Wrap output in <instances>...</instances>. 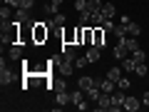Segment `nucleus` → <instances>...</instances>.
Wrapping results in <instances>:
<instances>
[{
    "mask_svg": "<svg viewBox=\"0 0 149 112\" xmlns=\"http://www.w3.org/2000/svg\"><path fill=\"white\" fill-rule=\"evenodd\" d=\"M80 25H90V10L80 13Z\"/></svg>",
    "mask_w": 149,
    "mask_h": 112,
    "instance_id": "34",
    "label": "nucleus"
},
{
    "mask_svg": "<svg viewBox=\"0 0 149 112\" xmlns=\"http://www.w3.org/2000/svg\"><path fill=\"white\" fill-rule=\"evenodd\" d=\"M32 5H35V0H20V8L25 10H32Z\"/></svg>",
    "mask_w": 149,
    "mask_h": 112,
    "instance_id": "35",
    "label": "nucleus"
},
{
    "mask_svg": "<svg viewBox=\"0 0 149 112\" xmlns=\"http://www.w3.org/2000/svg\"><path fill=\"white\" fill-rule=\"evenodd\" d=\"M117 87H119V90H124V92H127L129 87H132V82H129L127 77H124V75H122V77H119V80H117Z\"/></svg>",
    "mask_w": 149,
    "mask_h": 112,
    "instance_id": "28",
    "label": "nucleus"
},
{
    "mask_svg": "<svg viewBox=\"0 0 149 112\" xmlns=\"http://www.w3.org/2000/svg\"><path fill=\"white\" fill-rule=\"evenodd\" d=\"M112 105H114V102H112V92H102L100 100H97V110H102V112L107 110V112H109Z\"/></svg>",
    "mask_w": 149,
    "mask_h": 112,
    "instance_id": "5",
    "label": "nucleus"
},
{
    "mask_svg": "<svg viewBox=\"0 0 149 112\" xmlns=\"http://www.w3.org/2000/svg\"><path fill=\"white\" fill-rule=\"evenodd\" d=\"M85 65H90V60H87V55H80V57L74 60V67H85Z\"/></svg>",
    "mask_w": 149,
    "mask_h": 112,
    "instance_id": "33",
    "label": "nucleus"
},
{
    "mask_svg": "<svg viewBox=\"0 0 149 112\" xmlns=\"http://www.w3.org/2000/svg\"><path fill=\"white\" fill-rule=\"evenodd\" d=\"M114 35H117L119 40H122V37H127V25H122V22H119V25L114 27Z\"/></svg>",
    "mask_w": 149,
    "mask_h": 112,
    "instance_id": "29",
    "label": "nucleus"
},
{
    "mask_svg": "<svg viewBox=\"0 0 149 112\" xmlns=\"http://www.w3.org/2000/svg\"><path fill=\"white\" fill-rule=\"evenodd\" d=\"M100 95H102V87L100 85H92L90 90H87V100H90V102H97V100H100Z\"/></svg>",
    "mask_w": 149,
    "mask_h": 112,
    "instance_id": "20",
    "label": "nucleus"
},
{
    "mask_svg": "<svg viewBox=\"0 0 149 112\" xmlns=\"http://www.w3.org/2000/svg\"><path fill=\"white\" fill-rule=\"evenodd\" d=\"M102 15H104V20H112V18L117 15V8L112 5V3H104L102 5Z\"/></svg>",
    "mask_w": 149,
    "mask_h": 112,
    "instance_id": "16",
    "label": "nucleus"
},
{
    "mask_svg": "<svg viewBox=\"0 0 149 112\" xmlns=\"http://www.w3.org/2000/svg\"><path fill=\"white\" fill-rule=\"evenodd\" d=\"M122 40H124V45H127V50H129V55H132L134 50H139V48H142V45L137 43V37H132V35H127V37H122Z\"/></svg>",
    "mask_w": 149,
    "mask_h": 112,
    "instance_id": "17",
    "label": "nucleus"
},
{
    "mask_svg": "<svg viewBox=\"0 0 149 112\" xmlns=\"http://www.w3.org/2000/svg\"><path fill=\"white\" fill-rule=\"evenodd\" d=\"M139 100H142V105H144V107H149V92H144V95L139 97Z\"/></svg>",
    "mask_w": 149,
    "mask_h": 112,
    "instance_id": "37",
    "label": "nucleus"
},
{
    "mask_svg": "<svg viewBox=\"0 0 149 112\" xmlns=\"http://www.w3.org/2000/svg\"><path fill=\"white\" fill-rule=\"evenodd\" d=\"M85 55H87V60H90V62H100V57H102V50L97 48V45H90V48L85 50Z\"/></svg>",
    "mask_w": 149,
    "mask_h": 112,
    "instance_id": "9",
    "label": "nucleus"
},
{
    "mask_svg": "<svg viewBox=\"0 0 149 112\" xmlns=\"http://www.w3.org/2000/svg\"><path fill=\"white\" fill-rule=\"evenodd\" d=\"M127 35H132V37H139V35H142V27H139L137 22H129V25H127Z\"/></svg>",
    "mask_w": 149,
    "mask_h": 112,
    "instance_id": "24",
    "label": "nucleus"
},
{
    "mask_svg": "<svg viewBox=\"0 0 149 112\" xmlns=\"http://www.w3.org/2000/svg\"><path fill=\"white\" fill-rule=\"evenodd\" d=\"M112 110L109 112H119V110H124V102H127V95H124V90H119L117 87V92H112Z\"/></svg>",
    "mask_w": 149,
    "mask_h": 112,
    "instance_id": "2",
    "label": "nucleus"
},
{
    "mask_svg": "<svg viewBox=\"0 0 149 112\" xmlns=\"http://www.w3.org/2000/svg\"><path fill=\"white\" fill-rule=\"evenodd\" d=\"M0 82H3V85H10L13 82V70L5 65V60L0 62Z\"/></svg>",
    "mask_w": 149,
    "mask_h": 112,
    "instance_id": "7",
    "label": "nucleus"
},
{
    "mask_svg": "<svg viewBox=\"0 0 149 112\" xmlns=\"http://www.w3.org/2000/svg\"><path fill=\"white\" fill-rule=\"evenodd\" d=\"M47 35H50V22L47 20H45V22H32V43H35V45L45 43Z\"/></svg>",
    "mask_w": 149,
    "mask_h": 112,
    "instance_id": "1",
    "label": "nucleus"
},
{
    "mask_svg": "<svg viewBox=\"0 0 149 112\" xmlns=\"http://www.w3.org/2000/svg\"><path fill=\"white\" fill-rule=\"evenodd\" d=\"M10 60H22V45L20 43H13V48H10Z\"/></svg>",
    "mask_w": 149,
    "mask_h": 112,
    "instance_id": "21",
    "label": "nucleus"
},
{
    "mask_svg": "<svg viewBox=\"0 0 149 112\" xmlns=\"http://www.w3.org/2000/svg\"><path fill=\"white\" fill-rule=\"evenodd\" d=\"M74 10H77V13H85L87 10V0H74Z\"/></svg>",
    "mask_w": 149,
    "mask_h": 112,
    "instance_id": "32",
    "label": "nucleus"
},
{
    "mask_svg": "<svg viewBox=\"0 0 149 112\" xmlns=\"http://www.w3.org/2000/svg\"><path fill=\"white\" fill-rule=\"evenodd\" d=\"M13 20H17L20 25H30V22H32L30 10H25V8H17V10H15V15H13Z\"/></svg>",
    "mask_w": 149,
    "mask_h": 112,
    "instance_id": "6",
    "label": "nucleus"
},
{
    "mask_svg": "<svg viewBox=\"0 0 149 112\" xmlns=\"http://www.w3.org/2000/svg\"><path fill=\"white\" fill-rule=\"evenodd\" d=\"M92 85H97V80H95V77H90V75H82V77H80V80H77V87H80V90H90V87Z\"/></svg>",
    "mask_w": 149,
    "mask_h": 112,
    "instance_id": "12",
    "label": "nucleus"
},
{
    "mask_svg": "<svg viewBox=\"0 0 149 112\" xmlns=\"http://www.w3.org/2000/svg\"><path fill=\"white\" fill-rule=\"evenodd\" d=\"M122 72H124V70L114 65V67H109V70H107V77H109V80H114V82H117L119 77H122Z\"/></svg>",
    "mask_w": 149,
    "mask_h": 112,
    "instance_id": "22",
    "label": "nucleus"
},
{
    "mask_svg": "<svg viewBox=\"0 0 149 112\" xmlns=\"http://www.w3.org/2000/svg\"><path fill=\"white\" fill-rule=\"evenodd\" d=\"M92 30H95V37H92V45H97L100 50H104V48H107V32L102 30V25H95Z\"/></svg>",
    "mask_w": 149,
    "mask_h": 112,
    "instance_id": "3",
    "label": "nucleus"
},
{
    "mask_svg": "<svg viewBox=\"0 0 149 112\" xmlns=\"http://www.w3.org/2000/svg\"><path fill=\"white\" fill-rule=\"evenodd\" d=\"M50 3H52L55 8H60V5H62V0H50Z\"/></svg>",
    "mask_w": 149,
    "mask_h": 112,
    "instance_id": "39",
    "label": "nucleus"
},
{
    "mask_svg": "<svg viewBox=\"0 0 149 112\" xmlns=\"http://www.w3.org/2000/svg\"><path fill=\"white\" fill-rule=\"evenodd\" d=\"M97 85L102 87V92H114L117 82H114V80H109V77H104V80H97Z\"/></svg>",
    "mask_w": 149,
    "mask_h": 112,
    "instance_id": "15",
    "label": "nucleus"
},
{
    "mask_svg": "<svg viewBox=\"0 0 149 112\" xmlns=\"http://www.w3.org/2000/svg\"><path fill=\"white\" fill-rule=\"evenodd\" d=\"M139 107H142V100H139V97H132V95H127V102H124V110H127V112H137Z\"/></svg>",
    "mask_w": 149,
    "mask_h": 112,
    "instance_id": "10",
    "label": "nucleus"
},
{
    "mask_svg": "<svg viewBox=\"0 0 149 112\" xmlns=\"http://www.w3.org/2000/svg\"><path fill=\"white\" fill-rule=\"evenodd\" d=\"M13 15H15V13H13L10 5H3V8H0V18H3V20H10Z\"/></svg>",
    "mask_w": 149,
    "mask_h": 112,
    "instance_id": "25",
    "label": "nucleus"
},
{
    "mask_svg": "<svg viewBox=\"0 0 149 112\" xmlns=\"http://www.w3.org/2000/svg\"><path fill=\"white\" fill-rule=\"evenodd\" d=\"M57 105H72V92L60 90V92H57Z\"/></svg>",
    "mask_w": 149,
    "mask_h": 112,
    "instance_id": "18",
    "label": "nucleus"
},
{
    "mask_svg": "<svg viewBox=\"0 0 149 112\" xmlns=\"http://www.w3.org/2000/svg\"><path fill=\"white\" fill-rule=\"evenodd\" d=\"M119 22H122V25H129V22H132V18H129V15H122V20H119Z\"/></svg>",
    "mask_w": 149,
    "mask_h": 112,
    "instance_id": "38",
    "label": "nucleus"
},
{
    "mask_svg": "<svg viewBox=\"0 0 149 112\" xmlns=\"http://www.w3.org/2000/svg\"><path fill=\"white\" fill-rule=\"evenodd\" d=\"M100 25H102V30H104V32H114V27H117V25H114L112 20H102Z\"/></svg>",
    "mask_w": 149,
    "mask_h": 112,
    "instance_id": "30",
    "label": "nucleus"
},
{
    "mask_svg": "<svg viewBox=\"0 0 149 112\" xmlns=\"http://www.w3.org/2000/svg\"><path fill=\"white\" fill-rule=\"evenodd\" d=\"M102 5H104V3H102V0H87V10H102Z\"/></svg>",
    "mask_w": 149,
    "mask_h": 112,
    "instance_id": "26",
    "label": "nucleus"
},
{
    "mask_svg": "<svg viewBox=\"0 0 149 112\" xmlns=\"http://www.w3.org/2000/svg\"><path fill=\"white\" fill-rule=\"evenodd\" d=\"M85 95H87V92H85V90H80V87L72 92V105L77 107V110H87V107H90V105L85 102Z\"/></svg>",
    "mask_w": 149,
    "mask_h": 112,
    "instance_id": "4",
    "label": "nucleus"
},
{
    "mask_svg": "<svg viewBox=\"0 0 149 112\" xmlns=\"http://www.w3.org/2000/svg\"><path fill=\"white\" fill-rule=\"evenodd\" d=\"M62 57L70 60V62H74V60L80 57L77 55V45H62Z\"/></svg>",
    "mask_w": 149,
    "mask_h": 112,
    "instance_id": "8",
    "label": "nucleus"
},
{
    "mask_svg": "<svg viewBox=\"0 0 149 112\" xmlns=\"http://www.w3.org/2000/svg\"><path fill=\"white\" fill-rule=\"evenodd\" d=\"M60 72H62V77H70L72 75V70H74V62H70V60H65V57H60Z\"/></svg>",
    "mask_w": 149,
    "mask_h": 112,
    "instance_id": "11",
    "label": "nucleus"
},
{
    "mask_svg": "<svg viewBox=\"0 0 149 112\" xmlns=\"http://www.w3.org/2000/svg\"><path fill=\"white\" fill-rule=\"evenodd\" d=\"M5 5H10V8L17 10V8H20V0H5Z\"/></svg>",
    "mask_w": 149,
    "mask_h": 112,
    "instance_id": "36",
    "label": "nucleus"
},
{
    "mask_svg": "<svg viewBox=\"0 0 149 112\" xmlns=\"http://www.w3.org/2000/svg\"><path fill=\"white\" fill-rule=\"evenodd\" d=\"M134 72H137L139 77H144V75L149 72V70H147V62H137V70H134Z\"/></svg>",
    "mask_w": 149,
    "mask_h": 112,
    "instance_id": "31",
    "label": "nucleus"
},
{
    "mask_svg": "<svg viewBox=\"0 0 149 112\" xmlns=\"http://www.w3.org/2000/svg\"><path fill=\"white\" fill-rule=\"evenodd\" d=\"M62 43H65V45H77V27H74V30L62 32Z\"/></svg>",
    "mask_w": 149,
    "mask_h": 112,
    "instance_id": "14",
    "label": "nucleus"
},
{
    "mask_svg": "<svg viewBox=\"0 0 149 112\" xmlns=\"http://www.w3.org/2000/svg\"><path fill=\"white\" fill-rule=\"evenodd\" d=\"M122 70H124V72H134V70H137V60H134L132 55L124 57V60H122Z\"/></svg>",
    "mask_w": 149,
    "mask_h": 112,
    "instance_id": "19",
    "label": "nucleus"
},
{
    "mask_svg": "<svg viewBox=\"0 0 149 112\" xmlns=\"http://www.w3.org/2000/svg\"><path fill=\"white\" fill-rule=\"evenodd\" d=\"M47 22H50V25H57V27H62L65 22H67V18H65L62 13H55V15H52V20H47Z\"/></svg>",
    "mask_w": 149,
    "mask_h": 112,
    "instance_id": "23",
    "label": "nucleus"
},
{
    "mask_svg": "<svg viewBox=\"0 0 149 112\" xmlns=\"http://www.w3.org/2000/svg\"><path fill=\"white\" fill-rule=\"evenodd\" d=\"M114 57H117V60L129 57V50H127V45H124V40H119V43L114 45Z\"/></svg>",
    "mask_w": 149,
    "mask_h": 112,
    "instance_id": "13",
    "label": "nucleus"
},
{
    "mask_svg": "<svg viewBox=\"0 0 149 112\" xmlns=\"http://www.w3.org/2000/svg\"><path fill=\"white\" fill-rule=\"evenodd\" d=\"M132 57L137 60V62H147V52H144L142 48H139V50H134V52H132Z\"/></svg>",
    "mask_w": 149,
    "mask_h": 112,
    "instance_id": "27",
    "label": "nucleus"
}]
</instances>
